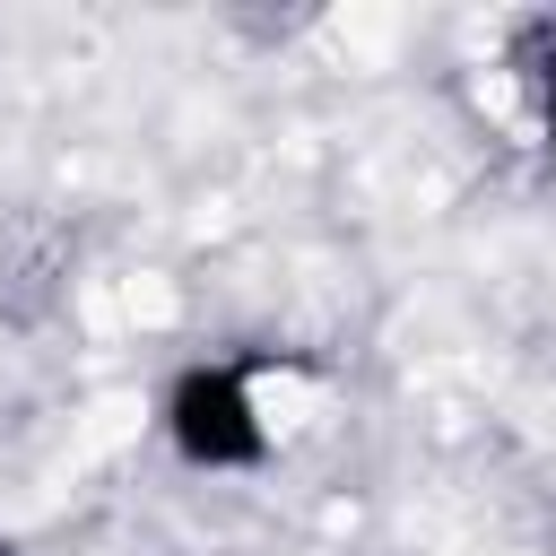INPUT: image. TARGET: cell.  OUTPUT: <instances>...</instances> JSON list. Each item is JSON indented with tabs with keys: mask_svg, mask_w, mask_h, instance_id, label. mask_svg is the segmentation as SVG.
<instances>
[{
	"mask_svg": "<svg viewBox=\"0 0 556 556\" xmlns=\"http://www.w3.org/2000/svg\"><path fill=\"white\" fill-rule=\"evenodd\" d=\"M521 61H530V87H539V104H547V122H556V35L530 26V35H521Z\"/></svg>",
	"mask_w": 556,
	"mask_h": 556,
	"instance_id": "7a4b0ae2",
	"label": "cell"
},
{
	"mask_svg": "<svg viewBox=\"0 0 556 556\" xmlns=\"http://www.w3.org/2000/svg\"><path fill=\"white\" fill-rule=\"evenodd\" d=\"M0 556H9V539H0Z\"/></svg>",
	"mask_w": 556,
	"mask_h": 556,
	"instance_id": "3957f363",
	"label": "cell"
},
{
	"mask_svg": "<svg viewBox=\"0 0 556 556\" xmlns=\"http://www.w3.org/2000/svg\"><path fill=\"white\" fill-rule=\"evenodd\" d=\"M165 443L191 469H261L269 460V417L252 391V365L217 356V365H182L165 391Z\"/></svg>",
	"mask_w": 556,
	"mask_h": 556,
	"instance_id": "6da1fadb",
	"label": "cell"
}]
</instances>
